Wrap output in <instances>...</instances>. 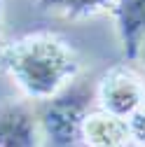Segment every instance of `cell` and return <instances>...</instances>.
<instances>
[{"label":"cell","mask_w":145,"mask_h":147,"mask_svg":"<svg viewBox=\"0 0 145 147\" xmlns=\"http://www.w3.org/2000/svg\"><path fill=\"white\" fill-rule=\"evenodd\" d=\"M0 68L30 100H51L77 77L82 61L63 35L38 30L0 47Z\"/></svg>","instance_id":"6da1fadb"},{"label":"cell","mask_w":145,"mask_h":147,"mask_svg":"<svg viewBox=\"0 0 145 147\" xmlns=\"http://www.w3.org/2000/svg\"><path fill=\"white\" fill-rule=\"evenodd\" d=\"M96 100L98 107L126 119V115L145 100V80L126 63L112 65L96 84Z\"/></svg>","instance_id":"7a4b0ae2"},{"label":"cell","mask_w":145,"mask_h":147,"mask_svg":"<svg viewBox=\"0 0 145 147\" xmlns=\"http://www.w3.org/2000/svg\"><path fill=\"white\" fill-rule=\"evenodd\" d=\"M45 107L40 117L42 133L59 147H72L80 142L82 121L87 110V98L80 94H59Z\"/></svg>","instance_id":"3957f363"},{"label":"cell","mask_w":145,"mask_h":147,"mask_svg":"<svg viewBox=\"0 0 145 147\" xmlns=\"http://www.w3.org/2000/svg\"><path fill=\"white\" fill-rule=\"evenodd\" d=\"M42 126L30 105L3 103L0 105V147H40Z\"/></svg>","instance_id":"277c9868"},{"label":"cell","mask_w":145,"mask_h":147,"mask_svg":"<svg viewBox=\"0 0 145 147\" xmlns=\"http://www.w3.org/2000/svg\"><path fill=\"white\" fill-rule=\"evenodd\" d=\"M80 142L84 147H126L131 142L126 119L108 112L103 107L87 112L82 121Z\"/></svg>","instance_id":"5b68a950"},{"label":"cell","mask_w":145,"mask_h":147,"mask_svg":"<svg viewBox=\"0 0 145 147\" xmlns=\"http://www.w3.org/2000/svg\"><path fill=\"white\" fill-rule=\"evenodd\" d=\"M117 30L126 56L136 61V51L145 38V0H117Z\"/></svg>","instance_id":"8992f818"},{"label":"cell","mask_w":145,"mask_h":147,"mask_svg":"<svg viewBox=\"0 0 145 147\" xmlns=\"http://www.w3.org/2000/svg\"><path fill=\"white\" fill-rule=\"evenodd\" d=\"M38 5L45 12H54L68 19H87L115 9L117 0H38Z\"/></svg>","instance_id":"52a82bcc"},{"label":"cell","mask_w":145,"mask_h":147,"mask_svg":"<svg viewBox=\"0 0 145 147\" xmlns=\"http://www.w3.org/2000/svg\"><path fill=\"white\" fill-rule=\"evenodd\" d=\"M126 128H129V138L138 147H145V100L138 103L129 115H126Z\"/></svg>","instance_id":"ba28073f"},{"label":"cell","mask_w":145,"mask_h":147,"mask_svg":"<svg viewBox=\"0 0 145 147\" xmlns=\"http://www.w3.org/2000/svg\"><path fill=\"white\" fill-rule=\"evenodd\" d=\"M136 59L145 63V38H143V40H140V45H138V51H136Z\"/></svg>","instance_id":"9c48e42d"}]
</instances>
